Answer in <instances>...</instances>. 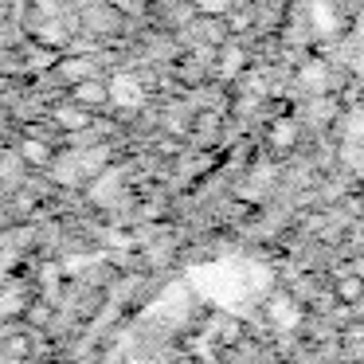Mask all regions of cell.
<instances>
[{"instance_id": "obj_8", "label": "cell", "mask_w": 364, "mask_h": 364, "mask_svg": "<svg viewBox=\"0 0 364 364\" xmlns=\"http://www.w3.org/2000/svg\"><path fill=\"white\" fill-rule=\"evenodd\" d=\"M290 122H282V126H274V145H290Z\"/></svg>"}, {"instance_id": "obj_7", "label": "cell", "mask_w": 364, "mask_h": 364, "mask_svg": "<svg viewBox=\"0 0 364 364\" xmlns=\"http://www.w3.org/2000/svg\"><path fill=\"white\" fill-rule=\"evenodd\" d=\"M63 71H67V79H82L90 67H87V59H71V63H63Z\"/></svg>"}, {"instance_id": "obj_10", "label": "cell", "mask_w": 364, "mask_h": 364, "mask_svg": "<svg viewBox=\"0 0 364 364\" xmlns=\"http://www.w3.org/2000/svg\"><path fill=\"white\" fill-rule=\"evenodd\" d=\"M51 59H55V55H48V51H43V55H32V67H36V71H43V67H51Z\"/></svg>"}, {"instance_id": "obj_5", "label": "cell", "mask_w": 364, "mask_h": 364, "mask_svg": "<svg viewBox=\"0 0 364 364\" xmlns=\"http://www.w3.org/2000/svg\"><path fill=\"white\" fill-rule=\"evenodd\" d=\"M59 122L71 126V129H79V126H87V114H82V110H59Z\"/></svg>"}, {"instance_id": "obj_4", "label": "cell", "mask_w": 364, "mask_h": 364, "mask_svg": "<svg viewBox=\"0 0 364 364\" xmlns=\"http://www.w3.org/2000/svg\"><path fill=\"white\" fill-rule=\"evenodd\" d=\"M24 157H28V161H36V165H43V161H48V145L28 141V145H24Z\"/></svg>"}, {"instance_id": "obj_11", "label": "cell", "mask_w": 364, "mask_h": 364, "mask_svg": "<svg viewBox=\"0 0 364 364\" xmlns=\"http://www.w3.org/2000/svg\"><path fill=\"white\" fill-rule=\"evenodd\" d=\"M204 9H223L220 0H204Z\"/></svg>"}, {"instance_id": "obj_3", "label": "cell", "mask_w": 364, "mask_h": 364, "mask_svg": "<svg viewBox=\"0 0 364 364\" xmlns=\"http://www.w3.org/2000/svg\"><path fill=\"white\" fill-rule=\"evenodd\" d=\"M314 24H317V32H325V36L333 32V24H337V20H333V9L325 4V0H317V4H314Z\"/></svg>"}, {"instance_id": "obj_9", "label": "cell", "mask_w": 364, "mask_h": 364, "mask_svg": "<svg viewBox=\"0 0 364 364\" xmlns=\"http://www.w3.org/2000/svg\"><path fill=\"white\" fill-rule=\"evenodd\" d=\"M239 63H243V55H239V51H231V55L223 59V71H239Z\"/></svg>"}, {"instance_id": "obj_1", "label": "cell", "mask_w": 364, "mask_h": 364, "mask_svg": "<svg viewBox=\"0 0 364 364\" xmlns=\"http://www.w3.org/2000/svg\"><path fill=\"white\" fill-rule=\"evenodd\" d=\"M141 98H145V90H141V82L134 79V75H114L110 79V102L114 106H141Z\"/></svg>"}, {"instance_id": "obj_6", "label": "cell", "mask_w": 364, "mask_h": 364, "mask_svg": "<svg viewBox=\"0 0 364 364\" xmlns=\"http://www.w3.org/2000/svg\"><path fill=\"white\" fill-rule=\"evenodd\" d=\"M301 79H306L309 87H325V75H321V63H309L306 71H301Z\"/></svg>"}, {"instance_id": "obj_2", "label": "cell", "mask_w": 364, "mask_h": 364, "mask_svg": "<svg viewBox=\"0 0 364 364\" xmlns=\"http://www.w3.org/2000/svg\"><path fill=\"white\" fill-rule=\"evenodd\" d=\"M75 98H79V102H102V98H110V90L98 87V82H79V87H75Z\"/></svg>"}]
</instances>
